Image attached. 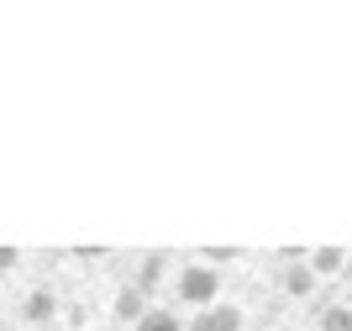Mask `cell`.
<instances>
[{
	"mask_svg": "<svg viewBox=\"0 0 352 331\" xmlns=\"http://www.w3.org/2000/svg\"><path fill=\"white\" fill-rule=\"evenodd\" d=\"M216 289H221V279H216V268H206V263H195V268L179 274V300L195 305V310L216 305Z\"/></svg>",
	"mask_w": 352,
	"mask_h": 331,
	"instance_id": "cell-1",
	"label": "cell"
},
{
	"mask_svg": "<svg viewBox=\"0 0 352 331\" xmlns=\"http://www.w3.org/2000/svg\"><path fill=\"white\" fill-rule=\"evenodd\" d=\"M190 331H242V310L236 305H206V310H195Z\"/></svg>",
	"mask_w": 352,
	"mask_h": 331,
	"instance_id": "cell-2",
	"label": "cell"
},
{
	"mask_svg": "<svg viewBox=\"0 0 352 331\" xmlns=\"http://www.w3.org/2000/svg\"><path fill=\"white\" fill-rule=\"evenodd\" d=\"M116 316H121V321H132V326H137V321L147 316V289L126 284V289H121V295H116Z\"/></svg>",
	"mask_w": 352,
	"mask_h": 331,
	"instance_id": "cell-3",
	"label": "cell"
},
{
	"mask_svg": "<svg viewBox=\"0 0 352 331\" xmlns=\"http://www.w3.org/2000/svg\"><path fill=\"white\" fill-rule=\"evenodd\" d=\"M305 268L316 279H321V274H337V268H347V253H342V247H316V253L305 258Z\"/></svg>",
	"mask_w": 352,
	"mask_h": 331,
	"instance_id": "cell-4",
	"label": "cell"
},
{
	"mask_svg": "<svg viewBox=\"0 0 352 331\" xmlns=\"http://www.w3.org/2000/svg\"><path fill=\"white\" fill-rule=\"evenodd\" d=\"M58 310V300H53V289H32L27 300H21V321H47Z\"/></svg>",
	"mask_w": 352,
	"mask_h": 331,
	"instance_id": "cell-5",
	"label": "cell"
},
{
	"mask_svg": "<svg viewBox=\"0 0 352 331\" xmlns=\"http://www.w3.org/2000/svg\"><path fill=\"white\" fill-rule=\"evenodd\" d=\"M316 289V274H310L305 263H294L289 274H284V295H310Z\"/></svg>",
	"mask_w": 352,
	"mask_h": 331,
	"instance_id": "cell-6",
	"label": "cell"
},
{
	"mask_svg": "<svg viewBox=\"0 0 352 331\" xmlns=\"http://www.w3.org/2000/svg\"><path fill=\"white\" fill-rule=\"evenodd\" d=\"M137 331H184V326H179V316H168V310H147V316L137 321Z\"/></svg>",
	"mask_w": 352,
	"mask_h": 331,
	"instance_id": "cell-7",
	"label": "cell"
},
{
	"mask_svg": "<svg viewBox=\"0 0 352 331\" xmlns=\"http://www.w3.org/2000/svg\"><path fill=\"white\" fill-rule=\"evenodd\" d=\"M321 331H352V310H347V305H331V310H321Z\"/></svg>",
	"mask_w": 352,
	"mask_h": 331,
	"instance_id": "cell-8",
	"label": "cell"
},
{
	"mask_svg": "<svg viewBox=\"0 0 352 331\" xmlns=\"http://www.w3.org/2000/svg\"><path fill=\"white\" fill-rule=\"evenodd\" d=\"M16 263H21V253H16V247H0V274H11Z\"/></svg>",
	"mask_w": 352,
	"mask_h": 331,
	"instance_id": "cell-9",
	"label": "cell"
},
{
	"mask_svg": "<svg viewBox=\"0 0 352 331\" xmlns=\"http://www.w3.org/2000/svg\"><path fill=\"white\" fill-rule=\"evenodd\" d=\"M347 310H352V284H347Z\"/></svg>",
	"mask_w": 352,
	"mask_h": 331,
	"instance_id": "cell-10",
	"label": "cell"
},
{
	"mask_svg": "<svg viewBox=\"0 0 352 331\" xmlns=\"http://www.w3.org/2000/svg\"><path fill=\"white\" fill-rule=\"evenodd\" d=\"M347 268H352V253H347Z\"/></svg>",
	"mask_w": 352,
	"mask_h": 331,
	"instance_id": "cell-11",
	"label": "cell"
}]
</instances>
